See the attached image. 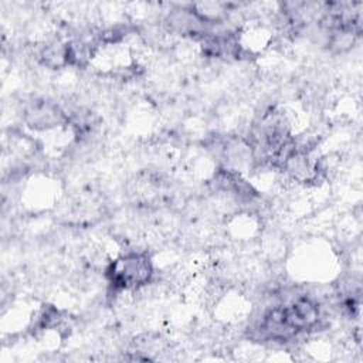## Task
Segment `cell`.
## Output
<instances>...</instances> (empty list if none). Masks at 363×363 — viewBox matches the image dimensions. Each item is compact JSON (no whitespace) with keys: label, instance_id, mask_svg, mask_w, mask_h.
<instances>
[{"label":"cell","instance_id":"1","mask_svg":"<svg viewBox=\"0 0 363 363\" xmlns=\"http://www.w3.org/2000/svg\"><path fill=\"white\" fill-rule=\"evenodd\" d=\"M106 277L115 291L139 289L153 277L150 257L146 252H128L108 267Z\"/></svg>","mask_w":363,"mask_h":363},{"label":"cell","instance_id":"2","mask_svg":"<svg viewBox=\"0 0 363 363\" xmlns=\"http://www.w3.org/2000/svg\"><path fill=\"white\" fill-rule=\"evenodd\" d=\"M68 121V116L57 104L44 99L33 101L24 109V122L35 130L54 129Z\"/></svg>","mask_w":363,"mask_h":363}]
</instances>
